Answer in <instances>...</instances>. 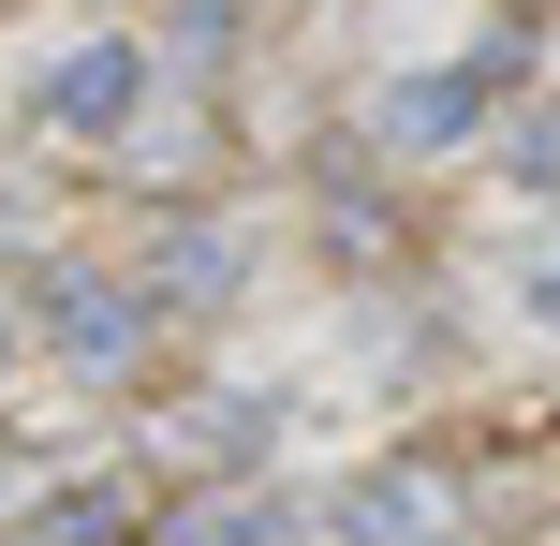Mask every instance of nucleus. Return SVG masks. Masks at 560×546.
I'll return each instance as SVG.
<instances>
[{
  "label": "nucleus",
  "mask_w": 560,
  "mask_h": 546,
  "mask_svg": "<svg viewBox=\"0 0 560 546\" xmlns=\"http://www.w3.org/2000/svg\"><path fill=\"white\" fill-rule=\"evenodd\" d=\"M339 546H457V473L443 458H369L354 488L325 502Z\"/></svg>",
  "instance_id": "f257e3e1"
},
{
  "label": "nucleus",
  "mask_w": 560,
  "mask_h": 546,
  "mask_svg": "<svg viewBox=\"0 0 560 546\" xmlns=\"http://www.w3.org/2000/svg\"><path fill=\"white\" fill-rule=\"evenodd\" d=\"M45 340L74 355L89 384H118V370L148 355V295H133V281H89V266H59V281H45Z\"/></svg>",
  "instance_id": "f03ea898"
},
{
  "label": "nucleus",
  "mask_w": 560,
  "mask_h": 546,
  "mask_svg": "<svg viewBox=\"0 0 560 546\" xmlns=\"http://www.w3.org/2000/svg\"><path fill=\"white\" fill-rule=\"evenodd\" d=\"M133 89H148V45H133V30H89V45L45 59V133H118Z\"/></svg>",
  "instance_id": "7ed1b4c3"
},
{
  "label": "nucleus",
  "mask_w": 560,
  "mask_h": 546,
  "mask_svg": "<svg viewBox=\"0 0 560 546\" xmlns=\"http://www.w3.org/2000/svg\"><path fill=\"white\" fill-rule=\"evenodd\" d=\"M487 118V74H398V104H384V148H457Z\"/></svg>",
  "instance_id": "20e7f679"
},
{
  "label": "nucleus",
  "mask_w": 560,
  "mask_h": 546,
  "mask_svg": "<svg viewBox=\"0 0 560 546\" xmlns=\"http://www.w3.org/2000/svg\"><path fill=\"white\" fill-rule=\"evenodd\" d=\"M163 546H295V502H266V488H222V502H177Z\"/></svg>",
  "instance_id": "39448f33"
},
{
  "label": "nucleus",
  "mask_w": 560,
  "mask_h": 546,
  "mask_svg": "<svg viewBox=\"0 0 560 546\" xmlns=\"http://www.w3.org/2000/svg\"><path fill=\"white\" fill-rule=\"evenodd\" d=\"M516 148H532V177H560V104H532V133H516Z\"/></svg>",
  "instance_id": "423d86ee"
},
{
  "label": "nucleus",
  "mask_w": 560,
  "mask_h": 546,
  "mask_svg": "<svg viewBox=\"0 0 560 546\" xmlns=\"http://www.w3.org/2000/svg\"><path fill=\"white\" fill-rule=\"evenodd\" d=\"M532 311L560 325V236H546V252H532Z\"/></svg>",
  "instance_id": "0eeeda50"
},
{
  "label": "nucleus",
  "mask_w": 560,
  "mask_h": 546,
  "mask_svg": "<svg viewBox=\"0 0 560 546\" xmlns=\"http://www.w3.org/2000/svg\"><path fill=\"white\" fill-rule=\"evenodd\" d=\"M0 370H15V311H0Z\"/></svg>",
  "instance_id": "6e6552de"
}]
</instances>
